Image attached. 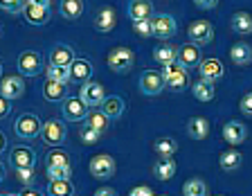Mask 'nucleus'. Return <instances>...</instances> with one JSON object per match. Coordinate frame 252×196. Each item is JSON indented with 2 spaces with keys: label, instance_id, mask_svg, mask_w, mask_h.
I'll list each match as a JSON object with an SVG mask.
<instances>
[{
  "label": "nucleus",
  "instance_id": "nucleus-1",
  "mask_svg": "<svg viewBox=\"0 0 252 196\" xmlns=\"http://www.w3.org/2000/svg\"><path fill=\"white\" fill-rule=\"evenodd\" d=\"M106 64H108V68L113 70V72L126 74L128 70L133 68V64H135V54H133L131 48H124V45H120V48H113L108 52V57H106Z\"/></svg>",
  "mask_w": 252,
  "mask_h": 196
},
{
  "label": "nucleus",
  "instance_id": "nucleus-2",
  "mask_svg": "<svg viewBox=\"0 0 252 196\" xmlns=\"http://www.w3.org/2000/svg\"><path fill=\"white\" fill-rule=\"evenodd\" d=\"M41 127H43V122L34 113H23V115L16 117V122H14L16 135H18V138H25V140H32V138H36V135H41Z\"/></svg>",
  "mask_w": 252,
  "mask_h": 196
},
{
  "label": "nucleus",
  "instance_id": "nucleus-3",
  "mask_svg": "<svg viewBox=\"0 0 252 196\" xmlns=\"http://www.w3.org/2000/svg\"><path fill=\"white\" fill-rule=\"evenodd\" d=\"M162 77H164V86H169L171 90H183L187 86V68L180 61H171L162 68Z\"/></svg>",
  "mask_w": 252,
  "mask_h": 196
},
{
  "label": "nucleus",
  "instance_id": "nucleus-4",
  "mask_svg": "<svg viewBox=\"0 0 252 196\" xmlns=\"http://www.w3.org/2000/svg\"><path fill=\"white\" fill-rule=\"evenodd\" d=\"M61 113L68 122H81V120L88 117L90 108L81 97H65V99L61 101Z\"/></svg>",
  "mask_w": 252,
  "mask_h": 196
},
{
  "label": "nucleus",
  "instance_id": "nucleus-5",
  "mask_svg": "<svg viewBox=\"0 0 252 196\" xmlns=\"http://www.w3.org/2000/svg\"><path fill=\"white\" fill-rule=\"evenodd\" d=\"M88 169L97 180H108L110 176L115 174V158L108 154H97L90 158Z\"/></svg>",
  "mask_w": 252,
  "mask_h": 196
},
{
  "label": "nucleus",
  "instance_id": "nucleus-6",
  "mask_svg": "<svg viewBox=\"0 0 252 196\" xmlns=\"http://www.w3.org/2000/svg\"><path fill=\"white\" fill-rule=\"evenodd\" d=\"M41 138L47 147H59L65 140V124L61 120H47L41 127Z\"/></svg>",
  "mask_w": 252,
  "mask_h": 196
},
{
  "label": "nucleus",
  "instance_id": "nucleus-7",
  "mask_svg": "<svg viewBox=\"0 0 252 196\" xmlns=\"http://www.w3.org/2000/svg\"><path fill=\"white\" fill-rule=\"evenodd\" d=\"M164 88V77L162 72H158V70H144L140 77V90H142V95H160Z\"/></svg>",
  "mask_w": 252,
  "mask_h": 196
},
{
  "label": "nucleus",
  "instance_id": "nucleus-8",
  "mask_svg": "<svg viewBox=\"0 0 252 196\" xmlns=\"http://www.w3.org/2000/svg\"><path fill=\"white\" fill-rule=\"evenodd\" d=\"M151 30H153V38L169 41L176 34V21L169 14H158V16H151Z\"/></svg>",
  "mask_w": 252,
  "mask_h": 196
},
{
  "label": "nucleus",
  "instance_id": "nucleus-9",
  "mask_svg": "<svg viewBox=\"0 0 252 196\" xmlns=\"http://www.w3.org/2000/svg\"><path fill=\"white\" fill-rule=\"evenodd\" d=\"M187 36L196 45H207L214 38V27H212L210 21H194L187 27Z\"/></svg>",
  "mask_w": 252,
  "mask_h": 196
},
{
  "label": "nucleus",
  "instance_id": "nucleus-10",
  "mask_svg": "<svg viewBox=\"0 0 252 196\" xmlns=\"http://www.w3.org/2000/svg\"><path fill=\"white\" fill-rule=\"evenodd\" d=\"M79 97L88 104V108H94V106H99L101 101L106 99V90L104 86L99 84V81H84V86H81V90H79Z\"/></svg>",
  "mask_w": 252,
  "mask_h": 196
},
{
  "label": "nucleus",
  "instance_id": "nucleus-11",
  "mask_svg": "<svg viewBox=\"0 0 252 196\" xmlns=\"http://www.w3.org/2000/svg\"><path fill=\"white\" fill-rule=\"evenodd\" d=\"M16 68L23 77H36L41 72V54L34 52V50H25L16 61Z\"/></svg>",
  "mask_w": 252,
  "mask_h": 196
},
{
  "label": "nucleus",
  "instance_id": "nucleus-12",
  "mask_svg": "<svg viewBox=\"0 0 252 196\" xmlns=\"http://www.w3.org/2000/svg\"><path fill=\"white\" fill-rule=\"evenodd\" d=\"M0 95H5L7 99H21L25 95V81L21 74H7L0 81Z\"/></svg>",
  "mask_w": 252,
  "mask_h": 196
},
{
  "label": "nucleus",
  "instance_id": "nucleus-13",
  "mask_svg": "<svg viewBox=\"0 0 252 196\" xmlns=\"http://www.w3.org/2000/svg\"><path fill=\"white\" fill-rule=\"evenodd\" d=\"M176 61H180V64L185 65V68H198V64L203 61V54H200V45H196V43H185V45H180L178 48V57H176Z\"/></svg>",
  "mask_w": 252,
  "mask_h": 196
},
{
  "label": "nucleus",
  "instance_id": "nucleus-14",
  "mask_svg": "<svg viewBox=\"0 0 252 196\" xmlns=\"http://www.w3.org/2000/svg\"><path fill=\"white\" fill-rule=\"evenodd\" d=\"M198 72H200V77L203 79H210V81H220L223 79V74H225V65L220 64L216 57H207V59H203L198 64Z\"/></svg>",
  "mask_w": 252,
  "mask_h": 196
},
{
  "label": "nucleus",
  "instance_id": "nucleus-15",
  "mask_svg": "<svg viewBox=\"0 0 252 196\" xmlns=\"http://www.w3.org/2000/svg\"><path fill=\"white\" fill-rule=\"evenodd\" d=\"M21 14L25 16V21L30 25H36V27L47 25V21H50V7L45 5H30V2H25Z\"/></svg>",
  "mask_w": 252,
  "mask_h": 196
},
{
  "label": "nucleus",
  "instance_id": "nucleus-16",
  "mask_svg": "<svg viewBox=\"0 0 252 196\" xmlns=\"http://www.w3.org/2000/svg\"><path fill=\"white\" fill-rule=\"evenodd\" d=\"M246 138H248V127H246L243 122L230 120V122H227L225 127H223V140H225L227 144H232V147L241 144Z\"/></svg>",
  "mask_w": 252,
  "mask_h": 196
},
{
  "label": "nucleus",
  "instance_id": "nucleus-17",
  "mask_svg": "<svg viewBox=\"0 0 252 196\" xmlns=\"http://www.w3.org/2000/svg\"><path fill=\"white\" fill-rule=\"evenodd\" d=\"M115 25H117V14L113 7H101L93 18V27L99 30V32H110Z\"/></svg>",
  "mask_w": 252,
  "mask_h": 196
},
{
  "label": "nucleus",
  "instance_id": "nucleus-18",
  "mask_svg": "<svg viewBox=\"0 0 252 196\" xmlns=\"http://www.w3.org/2000/svg\"><path fill=\"white\" fill-rule=\"evenodd\" d=\"M93 64L90 61H86V59H79V57H74V61L70 64V79L72 81H88V79H93Z\"/></svg>",
  "mask_w": 252,
  "mask_h": 196
},
{
  "label": "nucleus",
  "instance_id": "nucleus-19",
  "mask_svg": "<svg viewBox=\"0 0 252 196\" xmlns=\"http://www.w3.org/2000/svg\"><path fill=\"white\" fill-rule=\"evenodd\" d=\"M126 11H128L131 21H144V18L153 16V2L151 0H131Z\"/></svg>",
  "mask_w": 252,
  "mask_h": 196
},
{
  "label": "nucleus",
  "instance_id": "nucleus-20",
  "mask_svg": "<svg viewBox=\"0 0 252 196\" xmlns=\"http://www.w3.org/2000/svg\"><path fill=\"white\" fill-rule=\"evenodd\" d=\"M176 169H178V167H176L173 156H167V158L160 156V160L153 164V176H156L158 180H171L173 176H176Z\"/></svg>",
  "mask_w": 252,
  "mask_h": 196
},
{
  "label": "nucleus",
  "instance_id": "nucleus-21",
  "mask_svg": "<svg viewBox=\"0 0 252 196\" xmlns=\"http://www.w3.org/2000/svg\"><path fill=\"white\" fill-rule=\"evenodd\" d=\"M9 160L14 167H32L36 163V154L30 147H14L9 154Z\"/></svg>",
  "mask_w": 252,
  "mask_h": 196
},
{
  "label": "nucleus",
  "instance_id": "nucleus-22",
  "mask_svg": "<svg viewBox=\"0 0 252 196\" xmlns=\"http://www.w3.org/2000/svg\"><path fill=\"white\" fill-rule=\"evenodd\" d=\"M191 95H194L198 101H212V99L216 97V86H214V81L203 79V77H200V79L196 81L194 86H191Z\"/></svg>",
  "mask_w": 252,
  "mask_h": 196
},
{
  "label": "nucleus",
  "instance_id": "nucleus-23",
  "mask_svg": "<svg viewBox=\"0 0 252 196\" xmlns=\"http://www.w3.org/2000/svg\"><path fill=\"white\" fill-rule=\"evenodd\" d=\"M187 135L191 140H205L210 135V122L205 117H191L187 122Z\"/></svg>",
  "mask_w": 252,
  "mask_h": 196
},
{
  "label": "nucleus",
  "instance_id": "nucleus-24",
  "mask_svg": "<svg viewBox=\"0 0 252 196\" xmlns=\"http://www.w3.org/2000/svg\"><path fill=\"white\" fill-rule=\"evenodd\" d=\"M230 59L234 65H250L252 64V48L248 43H234L230 48Z\"/></svg>",
  "mask_w": 252,
  "mask_h": 196
},
{
  "label": "nucleus",
  "instance_id": "nucleus-25",
  "mask_svg": "<svg viewBox=\"0 0 252 196\" xmlns=\"http://www.w3.org/2000/svg\"><path fill=\"white\" fill-rule=\"evenodd\" d=\"M59 11H61V16L65 21H77L84 14V0H61Z\"/></svg>",
  "mask_w": 252,
  "mask_h": 196
},
{
  "label": "nucleus",
  "instance_id": "nucleus-26",
  "mask_svg": "<svg viewBox=\"0 0 252 196\" xmlns=\"http://www.w3.org/2000/svg\"><path fill=\"white\" fill-rule=\"evenodd\" d=\"M230 27L239 36H248V34H252V16L248 11H236V14H232Z\"/></svg>",
  "mask_w": 252,
  "mask_h": 196
},
{
  "label": "nucleus",
  "instance_id": "nucleus-27",
  "mask_svg": "<svg viewBox=\"0 0 252 196\" xmlns=\"http://www.w3.org/2000/svg\"><path fill=\"white\" fill-rule=\"evenodd\" d=\"M74 61V50L70 45H54L50 50V64L54 65H70Z\"/></svg>",
  "mask_w": 252,
  "mask_h": 196
},
{
  "label": "nucleus",
  "instance_id": "nucleus-28",
  "mask_svg": "<svg viewBox=\"0 0 252 196\" xmlns=\"http://www.w3.org/2000/svg\"><path fill=\"white\" fill-rule=\"evenodd\" d=\"M243 163V156L241 151H236V149H227V151H223L219 158V164H220V169L223 171H234L239 169Z\"/></svg>",
  "mask_w": 252,
  "mask_h": 196
},
{
  "label": "nucleus",
  "instance_id": "nucleus-29",
  "mask_svg": "<svg viewBox=\"0 0 252 196\" xmlns=\"http://www.w3.org/2000/svg\"><path fill=\"white\" fill-rule=\"evenodd\" d=\"M43 97L47 101H63L65 99V84L45 79V84H43Z\"/></svg>",
  "mask_w": 252,
  "mask_h": 196
},
{
  "label": "nucleus",
  "instance_id": "nucleus-30",
  "mask_svg": "<svg viewBox=\"0 0 252 196\" xmlns=\"http://www.w3.org/2000/svg\"><path fill=\"white\" fill-rule=\"evenodd\" d=\"M176 57H178V48H173L171 43H167V41H162V45H158V48L153 50V59L162 65L176 61Z\"/></svg>",
  "mask_w": 252,
  "mask_h": 196
},
{
  "label": "nucleus",
  "instance_id": "nucleus-31",
  "mask_svg": "<svg viewBox=\"0 0 252 196\" xmlns=\"http://www.w3.org/2000/svg\"><path fill=\"white\" fill-rule=\"evenodd\" d=\"M99 106H101V113H104L108 120H117V117L124 113V101H122L120 97H106Z\"/></svg>",
  "mask_w": 252,
  "mask_h": 196
},
{
  "label": "nucleus",
  "instance_id": "nucleus-32",
  "mask_svg": "<svg viewBox=\"0 0 252 196\" xmlns=\"http://www.w3.org/2000/svg\"><path fill=\"white\" fill-rule=\"evenodd\" d=\"M47 194L50 196H70V194H74V185L70 183V178L50 180V183H47Z\"/></svg>",
  "mask_w": 252,
  "mask_h": 196
},
{
  "label": "nucleus",
  "instance_id": "nucleus-33",
  "mask_svg": "<svg viewBox=\"0 0 252 196\" xmlns=\"http://www.w3.org/2000/svg\"><path fill=\"white\" fill-rule=\"evenodd\" d=\"M45 79L59 81V84H68V81H70V65H54V64H50L45 68Z\"/></svg>",
  "mask_w": 252,
  "mask_h": 196
},
{
  "label": "nucleus",
  "instance_id": "nucleus-34",
  "mask_svg": "<svg viewBox=\"0 0 252 196\" xmlns=\"http://www.w3.org/2000/svg\"><path fill=\"white\" fill-rule=\"evenodd\" d=\"M153 151H156L158 156L167 158V156H173L178 151V142L173 138H158L156 142H153Z\"/></svg>",
  "mask_w": 252,
  "mask_h": 196
},
{
  "label": "nucleus",
  "instance_id": "nucleus-35",
  "mask_svg": "<svg viewBox=\"0 0 252 196\" xmlns=\"http://www.w3.org/2000/svg\"><path fill=\"white\" fill-rule=\"evenodd\" d=\"M207 185H205L200 178H189L187 183L183 185V194L185 196H205L207 194Z\"/></svg>",
  "mask_w": 252,
  "mask_h": 196
},
{
  "label": "nucleus",
  "instance_id": "nucleus-36",
  "mask_svg": "<svg viewBox=\"0 0 252 196\" xmlns=\"http://www.w3.org/2000/svg\"><path fill=\"white\" fill-rule=\"evenodd\" d=\"M45 164H63V167H72V158H70V154L68 151H63V149H52V151L45 156Z\"/></svg>",
  "mask_w": 252,
  "mask_h": 196
},
{
  "label": "nucleus",
  "instance_id": "nucleus-37",
  "mask_svg": "<svg viewBox=\"0 0 252 196\" xmlns=\"http://www.w3.org/2000/svg\"><path fill=\"white\" fill-rule=\"evenodd\" d=\"M108 122H110V120L101 111H93V113H88V117H86V124H88V127H93V129H97L99 133L108 129Z\"/></svg>",
  "mask_w": 252,
  "mask_h": 196
},
{
  "label": "nucleus",
  "instance_id": "nucleus-38",
  "mask_svg": "<svg viewBox=\"0 0 252 196\" xmlns=\"http://www.w3.org/2000/svg\"><path fill=\"white\" fill-rule=\"evenodd\" d=\"M47 180H61L72 176V167H63V164H47Z\"/></svg>",
  "mask_w": 252,
  "mask_h": 196
},
{
  "label": "nucleus",
  "instance_id": "nucleus-39",
  "mask_svg": "<svg viewBox=\"0 0 252 196\" xmlns=\"http://www.w3.org/2000/svg\"><path fill=\"white\" fill-rule=\"evenodd\" d=\"M16 178H18V183L25 187L34 185V180H36V169H34V164H32V167H16Z\"/></svg>",
  "mask_w": 252,
  "mask_h": 196
},
{
  "label": "nucleus",
  "instance_id": "nucleus-40",
  "mask_svg": "<svg viewBox=\"0 0 252 196\" xmlns=\"http://www.w3.org/2000/svg\"><path fill=\"white\" fill-rule=\"evenodd\" d=\"M133 30H135V34H137V36H142V38L153 36L151 18H144V21H133Z\"/></svg>",
  "mask_w": 252,
  "mask_h": 196
},
{
  "label": "nucleus",
  "instance_id": "nucleus-41",
  "mask_svg": "<svg viewBox=\"0 0 252 196\" xmlns=\"http://www.w3.org/2000/svg\"><path fill=\"white\" fill-rule=\"evenodd\" d=\"M25 7V0H0V9L7 14H18Z\"/></svg>",
  "mask_w": 252,
  "mask_h": 196
},
{
  "label": "nucleus",
  "instance_id": "nucleus-42",
  "mask_svg": "<svg viewBox=\"0 0 252 196\" xmlns=\"http://www.w3.org/2000/svg\"><path fill=\"white\" fill-rule=\"evenodd\" d=\"M79 135H81V140H84L86 144H93V142H97V140H99V131H97V129H93V127H88V124L81 129V133H79Z\"/></svg>",
  "mask_w": 252,
  "mask_h": 196
},
{
  "label": "nucleus",
  "instance_id": "nucleus-43",
  "mask_svg": "<svg viewBox=\"0 0 252 196\" xmlns=\"http://www.w3.org/2000/svg\"><path fill=\"white\" fill-rule=\"evenodd\" d=\"M239 108H241V113H246V115H252V93H248V95L241 97Z\"/></svg>",
  "mask_w": 252,
  "mask_h": 196
},
{
  "label": "nucleus",
  "instance_id": "nucleus-44",
  "mask_svg": "<svg viewBox=\"0 0 252 196\" xmlns=\"http://www.w3.org/2000/svg\"><path fill=\"white\" fill-rule=\"evenodd\" d=\"M128 194L131 196H153V190L151 187H147V185H137V187H133Z\"/></svg>",
  "mask_w": 252,
  "mask_h": 196
},
{
  "label": "nucleus",
  "instance_id": "nucleus-45",
  "mask_svg": "<svg viewBox=\"0 0 252 196\" xmlns=\"http://www.w3.org/2000/svg\"><path fill=\"white\" fill-rule=\"evenodd\" d=\"M11 111V99H7L5 95H0V117H7Z\"/></svg>",
  "mask_w": 252,
  "mask_h": 196
},
{
  "label": "nucleus",
  "instance_id": "nucleus-46",
  "mask_svg": "<svg viewBox=\"0 0 252 196\" xmlns=\"http://www.w3.org/2000/svg\"><path fill=\"white\" fill-rule=\"evenodd\" d=\"M194 2L200 9H216V5H219V0H194Z\"/></svg>",
  "mask_w": 252,
  "mask_h": 196
},
{
  "label": "nucleus",
  "instance_id": "nucleus-47",
  "mask_svg": "<svg viewBox=\"0 0 252 196\" xmlns=\"http://www.w3.org/2000/svg\"><path fill=\"white\" fill-rule=\"evenodd\" d=\"M94 194H97V196H115L117 192L113 190V187H99V190L94 192Z\"/></svg>",
  "mask_w": 252,
  "mask_h": 196
},
{
  "label": "nucleus",
  "instance_id": "nucleus-48",
  "mask_svg": "<svg viewBox=\"0 0 252 196\" xmlns=\"http://www.w3.org/2000/svg\"><path fill=\"white\" fill-rule=\"evenodd\" d=\"M5 149H7V138H5V133L0 131V154H2Z\"/></svg>",
  "mask_w": 252,
  "mask_h": 196
},
{
  "label": "nucleus",
  "instance_id": "nucleus-49",
  "mask_svg": "<svg viewBox=\"0 0 252 196\" xmlns=\"http://www.w3.org/2000/svg\"><path fill=\"white\" fill-rule=\"evenodd\" d=\"M25 2H30V5H50V0H25Z\"/></svg>",
  "mask_w": 252,
  "mask_h": 196
},
{
  "label": "nucleus",
  "instance_id": "nucleus-50",
  "mask_svg": "<svg viewBox=\"0 0 252 196\" xmlns=\"http://www.w3.org/2000/svg\"><path fill=\"white\" fill-rule=\"evenodd\" d=\"M23 194H25V196H38V194H41V192H38V190H32V185H30L25 192H23Z\"/></svg>",
  "mask_w": 252,
  "mask_h": 196
},
{
  "label": "nucleus",
  "instance_id": "nucleus-51",
  "mask_svg": "<svg viewBox=\"0 0 252 196\" xmlns=\"http://www.w3.org/2000/svg\"><path fill=\"white\" fill-rule=\"evenodd\" d=\"M5 180V167H2V163H0V183Z\"/></svg>",
  "mask_w": 252,
  "mask_h": 196
},
{
  "label": "nucleus",
  "instance_id": "nucleus-52",
  "mask_svg": "<svg viewBox=\"0 0 252 196\" xmlns=\"http://www.w3.org/2000/svg\"><path fill=\"white\" fill-rule=\"evenodd\" d=\"M0 74H2V64H0Z\"/></svg>",
  "mask_w": 252,
  "mask_h": 196
},
{
  "label": "nucleus",
  "instance_id": "nucleus-53",
  "mask_svg": "<svg viewBox=\"0 0 252 196\" xmlns=\"http://www.w3.org/2000/svg\"><path fill=\"white\" fill-rule=\"evenodd\" d=\"M0 34H2V27H0Z\"/></svg>",
  "mask_w": 252,
  "mask_h": 196
}]
</instances>
